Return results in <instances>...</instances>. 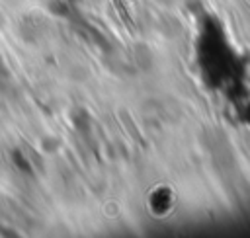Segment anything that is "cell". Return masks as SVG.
Returning <instances> with one entry per match:
<instances>
[{"label":"cell","mask_w":250,"mask_h":238,"mask_svg":"<svg viewBox=\"0 0 250 238\" xmlns=\"http://www.w3.org/2000/svg\"><path fill=\"white\" fill-rule=\"evenodd\" d=\"M113 2V6H115V10L119 12V16H121V20L125 21V25H127V29H131L133 31V27H135V21H133V18L129 16V12H127V8L123 6V2L121 0H111Z\"/></svg>","instance_id":"cell-1"}]
</instances>
